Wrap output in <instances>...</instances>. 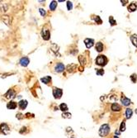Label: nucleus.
Wrapping results in <instances>:
<instances>
[{
    "instance_id": "26",
    "label": "nucleus",
    "mask_w": 137,
    "mask_h": 138,
    "mask_svg": "<svg viewBox=\"0 0 137 138\" xmlns=\"http://www.w3.org/2000/svg\"><path fill=\"white\" fill-rule=\"evenodd\" d=\"M94 20H95V22H96L97 23H98V24H101L102 23V20H101V18H100L99 16H96V17H95V18H94Z\"/></svg>"
},
{
    "instance_id": "6",
    "label": "nucleus",
    "mask_w": 137,
    "mask_h": 138,
    "mask_svg": "<svg viewBox=\"0 0 137 138\" xmlns=\"http://www.w3.org/2000/svg\"><path fill=\"white\" fill-rule=\"evenodd\" d=\"M4 96H5V98H8V99H12V98H13L14 97H15V92H14L12 89H10L7 93H5Z\"/></svg>"
},
{
    "instance_id": "22",
    "label": "nucleus",
    "mask_w": 137,
    "mask_h": 138,
    "mask_svg": "<svg viewBox=\"0 0 137 138\" xmlns=\"http://www.w3.org/2000/svg\"><path fill=\"white\" fill-rule=\"evenodd\" d=\"M109 22H110V23H111V25H112V26H114V25H116V24H117V22L114 20L113 17H112V16L109 17Z\"/></svg>"
},
{
    "instance_id": "30",
    "label": "nucleus",
    "mask_w": 137,
    "mask_h": 138,
    "mask_svg": "<svg viewBox=\"0 0 137 138\" xmlns=\"http://www.w3.org/2000/svg\"><path fill=\"white\" fill-rule=\"evenodd\" d=\"M114 138H118V136H114Z\"/></svg>"
},
{
    "instance_id": "28",
    "label": "nucleus",
    "mask_w": 137,
    "mask_h": 138,
    "mask_svg": "<svg viewBox=\"0 0 137 138\" xmlns=\"http://www.w3.org/2000/svg\"><path fill=\"white\" fill-rule=\"evenodd\" d=\"M39 12H41V15L42 16V17H44V16L46 15V11H45L43 8H40V9H39Z\"/></svg>"
},
{
    "instance_id": "4",
    "label": "nucleus",
    "mask_w": 137,
    "mask_h": 138,
    "mask_svg": "<svg viewBox=\"0 0 137 138\" xmlns=\"http://www.w3.org/2000/svg\"><path fill=\"white\" fill-rule=\"evenodd\" d=\"M63 91L61 89H59V88H54L53 89V95L55 98H60L61 96H62Z\"/></svg>"
},
{
    "instance_id": "5",
    "label": "nucleus",
    "mask_w": 137,
    "mask_h": 138,
    "mask_svg": "<svg viewBox=\"0 0 137 138\" xmlns=\"http://www.w3.org/2000/svg\"><path fill=\"white\" fill-rule=\"evenodd\" d=\"M41 37L44 39L45 41H48L51 37V33H50V31L47 29H43L41 31Z\"/></svg>"
},
{
    "instance_id": "8",
    "label": "nucleus",
    "mask_w": 137,
    "mask_h": 138,
    "mask_svg": "<svg viewBox=\"0 0 137 138\" xmlns=\"http://www.w3.org/2000/svg\"><path fill=\"white\" fill-rule=\"evenodd\" d=\"M20 65L22 66H23V67H26V66H27L29 65V63H30V61H29V59L27 57H22V59L20 60Z\"/></svg>"
},
{
    "instance_id": "20",
    "label": "nucleus",
    "mask_w": 137,
    "mask_h": 138,
    "mask_svg": "<svg viewBox=\"0 0 137 138\" xmlns=\"http://www.w3.org/2000/svg\"><path fill=\"white\" fill-rule=\"evenodd\" d=\"M59 108H60V110H62V111H64V112L68 111V107L65 103H62V104H60Z\"/></svg>"
},
{
    "instance_id": "13",
    "label": "nucleus",
    "mask_w": 137,
    "mask_h": 138,
    "mask_svg": "<svg viewBox=\"0 0 137 138\" xmlns=\"http://www.w3.org/2000/svg\"><path fill=\"white\" fill-rule=\"evenodd\" d=\"M121 106L118 104V103H112V110L114 112H119L121 111Z\"/></svg>"
},
{
    "instance_id": "3",
    "label": "nucleus",
    "mask_w": 137,
    "mask_h": 138,
    "mask_svg": "<svg viewBox=\"0 0 137 138\" xmlns=\"http://www.w3.org/2000/svg\"><path fill=\"white\" fill-rule=\"evenodd\" d=\"M0 131H2L4 135H8L10 132V128L8 126V124H6V123H2V124L0 125Z\"/></svg>"
},
{
    "instance_id": "27",
    "label": "nucleus",
    "mask_w": 137,
    "mask_h": 138,
    "mask_svg": "<svg viewBox=\"0 0 137 138\" xmlns=\"http://www.w3.org/2000/svg\"><path fill=\"white\" fill-rule=\"evenodd\" d=\"M63 118H71V114H70V113H63Z\"/></svg>"
},
{
    "instance_id": "18",
    "label": "nucleus",
    "mask_w": 137,
    "mask_h": 138,
    "mask_svg": "<svg viewBox=\"0 0 137 138\" xmlns=\"http://www.w3.org/2000/svg\"><path fill=\"white\" fill-rule=\"evenodd\" d=\"M56 7H57V2L52 1V2L51 3V4H50V9H51V11H55Z\"/></svg>"
},
{
    "instance_id": "25",
    "label": "nucleus",
    "mask_w": 137,
    "mask_h": 138,
    "mask_svg": "<svg viewBox=\"0 0 137 138\" xmlns=\"http://www.w3.org/2000/svg\"><path fill=\"white\" fill-rule=\"evenodd\" d=\"M136 76H137V75H136L135 74H133L131 76H130V79H131L132 82H133V83H135V82H136V79H137V77H136Z\"/></svg>"
},
{
    "instance_id": "24",
    "label": "nucleus",
    "mask_w": 137,
    "mask_h": 138,
    "mask_svg": "<svg viewBox=\"0 0 137 138\" xmlns=\"http://www.w3.org/2000/svg\"><path fill=\"white\" fill-rule=\"evenodd\" d=\"M67 8H68V10H72V8H73V4L71 2H70V1H68Z\"/></svg>"
},
{
    "instance_id": "29",
    "label": "nucleus",
    "mask_w": 137,
    "mask_h": 138,
    "mask_svg": "<svg viewBox=\"0 0 137 138\" xmlns=\"http://www.w3.org/2000/svg\"><path fill=\"white\" fill-rule=\"evenodd\" d=\"M121 2L122 3V4H123V5H125V3H127V2H128V1H122V0H121Z\"/></svg>"
},
{
    "instance_id": "2",
    "label": "nucleus",
    "mask_w": 137,
    "mask_h": 138,
    "mask_svg": "<svg viewBox=\"0 0 137 138\" xmlns=\"http://www.w3.org/2000/svg\"><path fill=\"white\" fill-rule=\"evenodd\" d=\"M107 63V59L105 56H98L96 59V64L100 66L106 65Z\"/></svg>"
},
{
    "instance_id": "23",
    "label": "nucleus",
    "mask_w": 137,
    "mask_h": 138,
    "mask_svg": "<svg viewBox=\"0 0 137 138\" xmlns=\"http://www.w3.org/2000/svg\"><path fill=\"white\" fill-rule=\"evenodd\" d=\"M120 130H121V131H124L125 130V121L122 122L121 124Z\"/></svg>"
},
{
    "instance_id": "7",
    "label": "nucleus",
    "mask_w": 137,
    "mask_h": 138,
    "mask_svg": "<svg viewBox=\"0 0 137 138\" xmlns=\"http://www.w3.org/2000/svg\"><path fill=\"white\" fill-rule=\"evenodd\" d=\"M84 43H85V45H86V47L89 49V48H91L93 45V44H94V41H93V39L87 38L84 40Z\"/></svg>"
},
{
    "instance_id": "17",
    "label": "nucleus",
    "mask_w": 137,
    "mask_h": 138,
    "mask_svg": "<svg viewBox=\"0 0 137 138\" xmlns=\"http://www.w3.org/2000/svg\"><path fill=\"white\" fill-rule=\"evenodd\" d=\"M132 113H133L132 110L130 109V108H127L126 111H125V118H126L127 119L130 118H131V116H132Z\"/></svg>"
},
{
    "instance_id": "1",
    "label": "nucleus",
    "mask_w": 137,
    "mask_h": 138,
    "mask_svg": "<svg viewBox=\"0 0 137 138\" xmlns=\"http://www.w3.org/2000/svg\"><path fill=\"white\" fill-rule=\"evenodd\" d=\"M110 132V126L108 124H103L102 125L99 129V135L101 136H106Z\"/></svg>"
},
{
    "instance_id": "15",
    "label": "nucleus",
    "mask_w": 137,
    "mask_h": 138,
    "mask_svg": "<svg viewBox=\"0 0 137 138\" xmlns=\"http://www.w3.org/2000/svg\"><path fill=\"white\" fill-rule=\"evenodd\" d=\"M137 9V5L135 4V3H132V4H130V6L128 7V11L129 12H134Z\"/></svg>"
},
{
    "instance_id": "11",
    "label": "nucleus",
    "mask_w": 137,
    "mask_h": 138,
    "mask_svg": "<svg viewBox=\"0 0 137 138\" xmlns=\"http://www.w3.org/2000/svg\"><path fill=\"white\" fill-rule=\"evenodd\" d=\"M18 106H19V108H20V109L24 110L27 106V100H21L18 103Z\"/></svg>"
},
{
    "instance_id": "10",
    "label": "nucleus",
    "mask_w": 137,
    "mask_h": 138,
    "mask_svg": "<svg viewBox=\"0 0 137 138\" xmlns=\"http://www.w3.org/2000/svg\"><path fill=\"white\" fill-rule=\"evenodd\" d=\"M17 103H16V102H14V101L9 102V103L7 104L8 109H12V110H13V109H15V108H17Z\"/></svg>"
},
{
    "instance_id": "14",
    "label": "nucleus",
    "mask_w": 137,
    "mask_h": 138,
    "mask_svg": "<svg viewBox=\"0 0 137 138\" xmlns=\"http://www.w3.org/2000/svg\"><path fill=\"white\" fill-rule=\"evenodd\" d=\"M95 48H96L97 51H98V52H101V51L103 50V45H102V43H101V42H98V43L96 44V46H95Z\"/></svg>"
},
{
    "instance_id": "19",
    "label": "nucleus",
    "mask_w": 137,
    "mask_h": 138,
    "mask_svg": "<svg viewBox=\"0 0 137 138\" xmlns=\"http://www.w3.org/2000/svg\"><path fill=\"white\" fill-rule=\"evenodd\" d=\"M130 40H131V42L133 43V45L137 47V35L131 36L130 37Z\"/></svg>"
},
{
    "instance_id": "9",
    "label": "nucleus",
    "mask_w": 137,
    "mask_h": 138,
    "mask_svg": "<svg viewBox=\"0 0 137 138\" xmlns=\"http://www.w3.org/2000/svg\"><path fill=\"white\" fill-rule=\"evenodd\" d=\"M55 69L56 72H62V71H64V65L62 64V63H58L57 65H55Z\"/></svg>"
},
{
    "instance_id": "16",
    "label": "nucleus",
    "mask_w": 137,
    "mask_h": 138,
    "mask_svg": "<svg viewBox=\"0 0 137 138\" xmlns=\"http://www.w3.org/2000/svg\"><path fill=\"white\" fill-rule=\"evenodd\" d=\"M41 82L42 83L47 84H49L50 81L51 80V76H46V77H44V78H41Z\"/></svg>"
},
{
    "instance_id": "21",
    "label": "nucleus",
    "mask_w": 137,
    "mask_h": 138,
    "mask_svg": "<svg viewBox=\"0 0 137 138\" xmlns=\"http://www.w3.org/2000/svg\"><path fill=\"white\" fill-rule=\"evenodd\" d=\"M96 73H97V74H98V75L102 76V75H103V74H104V70H103V69H97Z\"/></svg>"
},
{
    "instance_id": "12",
    "label": "nucleus",
    "mask_w": 137,
    "mask_h": 138,
    "mask_svg": "<svg viewBox=\"0 0 137 138\" xmlns=\"http://www.w3.org/2000/svg\"><path fill=\"white\" fill-rule=\"evenodd\" d=\"M121 101L122 104L125 105V106H128V105H130V100L129 99V98H127L126 97H125V96L121 97Z\"/></svg>"
}]
</instances>
